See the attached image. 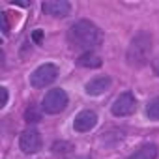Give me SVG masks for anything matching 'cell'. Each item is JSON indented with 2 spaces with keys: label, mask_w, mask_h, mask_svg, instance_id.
<instances>
[{
  "label": "cell",
  "mask_w": 159,
  "mask_h": 159,
  "mask_svg": "<svg viewBox=\"0 0 159 159\" xmlns=\"http://www.w3.org/2000/svg\"><path fill=\"white\" fill-rule=\"evenodd\" d=\"M41 10H43V13H47L51 17L62 19L71 13V4L67 0H47V2L41 4Z\"/></svg>",
  "instance_id": "8"
},
{
  "label": "cell",
  "mask_w": 159,
  "mask_h": 159,
  "mask_svg": "<svg viewBox=\"0 0 159 159\" xmlns=\"http://www.w3.org/2000/svg\"><path fill=\"white\" fill-rule=\"evenodd\" d=\"M111 84H112V81H111L109 75L94 77V79H90V81L84 84V92L88 96H101V94H105L111 88Z\"/></svg>",
  "instance_id": "9"
},
{
  "label": "cell",
  "mask_w": 159,
  "mask_h": 159,
  "mask_svg": "<svg viewBox=\"0 0 159 159\" xmlns=\"http://www.w3.org/2000/svg\"><path fill=\"white\" fill-rule=\"evenodd\" d=\"M2 32H4V36H8V32H10V25H8V13H2Z\"/></svg>",
  "instance_id": "14"
},
{
  "label": "cell",
  "mask_w": 159,
  "mask_h": 159,
  "mask_svg": "<svg viewBox=\"0 0 159 159\" xmlns=\"http://www.w3.org/2000/svg\"><path fill=\"white\" fill-rule=\"evenodd\" d=\"M25 120H26L28 124H30V122H32V124H36V122H39V120H41V112H39L34 105H30V107L25 111Z\"/></svg>",
  "instance_id": "13"
},
{
  "label": "cell",
  "mask_w": 159,
  "mask_h": 159,
  "mask_svg": "<svg viewBox=\"0 0 159 159\" xmlns=\"http://www.w3.org/2000/svg\"><path fill=\"white\" fill-rule=\"evenodd\" d=\"M96 125H98V114H96V111H92V109L81 111V112L75 116V120H73V129H75L77 133H88V131H92Z\"/></svg>",
  "instance_id": "7"
},
{
  "label": "cell",
  "mask_w": 159,
  "mask_h": 159,
  "mask_svg": "<svg viewBox=\"0 0 159 159\" xmlns=\"http://www.w3.org/2000/svg\"><path fill=\"white\" fill-rule=\"evenodd\" d=\"M69 105V98L66 94V90L62 88H52L45 94V98L41 99V111L45 114H60L62 111H66V107Z\"/></svg>",
  "instance_id": "3"
},
{
  "label": "cell",
  "mask_w": 159,
  "mask_h": 159,
  "mask_svg": "<svg viewBox=\"0 0 159 159\" xmlns=\"http://www.w3.org/2000/svg\"><path fill=\"white\" fill-rule=\"evenodd\" d=\"M146 114H148L150 120H159V96L148 101V105H146Z\"/></svg>",
  "instance_id": "12"
},
{
  "label": "cell",
  "mask_w": 159,
  "mask_h": 159,
  "mask_svg": "<svg viewBox=\"0 0 159 159\" xmlns=\"http://www.w3.org/2000/svg\"><path fill=\"white\" fill-rule=\"evenodd\" d=\"M32 38H34V41H36V43H41V38H43V32H41V30H36Z\"/></svg>",
  "instance_id": "16"
},
{
  "label": "cell",
  "mask_w": 159,
  "mask_h": 159,
  "mask_svg": "<svg viewBox=\"0 0 159 159\" xmlns=\"http://www.w3.org/2000/svg\"><path fill=\"white\" fill-rule=\"evenodd\" d=\"M157 157V146L153 142L142 144L139 150H135L127 159H155Z\"/></svg>",
  "instance_id": "10"
},
{
  "label": "cell",
  "mask_w": 159,
  "mask_h": 159,
  "mask_svg": "<svg viewBox=\"0 0 159 159\" xmlns=\"http://www.w3.org/2000/svg\"><path fill=\"white\" fill-rule=\"evenodd\" d=\"M152 47H153V38L150 32L146 30H140L139 34H135L131 38V43L127 47V52H125V60H127V66L131 67H144L148 62H150V56H152Z\"/></svg>",
  "instance_id": "2"
},
{
  "label": "cell",
  "mask_w": 159,
  "mask_h": 159,
  "mask_svg": "<svg viewBox=\"0 0 159 159\" xmlns=\"http://www.w3.org/2000/svg\"><path fill=\"white\" fill-rule=\"evenodd\" d=\"M56 79H58V67H56L54 64L47 62V64L38 66V67L30 73V84H32V88L39 90V88L51 86Z\"/></svg>",
  "instance_id": "4"
},
{
  "label": "cell",
  "mask_w": 159,
  "mask_h": 159,
  "mask_svg": "<svg viewBox=\"0 0 159 159\" xmlns=\"http://www.w3.org/2000/svg\"><path fill=\"white\" fill-rule=\"evenodd\" d=\"M137 111V99L133 96V92H124L120 94L114 103L111 105V112L116 116V118H124V116H129Z\"/></svg>",
  "instance_id": "5"
},
{
  "label": "cell",
  "mask_w": 159,
  "mask_h": 159,
  "mask_svg": "<svg viewBox=\"0 0 159 159\" xmlns=\"http://www.w3.org/2000/svg\"><path fill=\"white\" fill-rule=\"evenodd\" d=\"M43 146V140H41V135L39 131L36 129H26L21 133L19 137V148L23 150V153L30 155V153H38Z\"/></svg>",
  "instance_id": "6"
},
{
  "label": "cell",
  "mask_w": 159,
  "mask_h": 159,
  "mask_svg": "<svg viewBox=\"0 0 159 159\" xmlns=\"http://www.w3.org/2000/svg\"><path fill=\"white\" fill-rule=\"evenodd\" d=\"M67 39L71 43V47L75 49H84V52L96 49L101 45L103 41V32L99 30V26L88 19H79L75 21L69 30H67Z\"/></svg>",
  "instance_id": "1"
},
{
  "label": "cell",
  "mask_w": 159,
  "mask_h": 159,
  "mask_svg": "<svg viewBox=\"0 0 159 159\" xmlns=\"http://www.w3.org/2000/svg\"><path fill=\"white\" fill-rule=\"evenodd\" d=\"M0 90H2V107H6V105H8V99H10L8 88H6V86H2V88H0Z\"/></svg>",
  "instance_id": "15"
},
{
  "label": "cell",
  "mask_w": 159,
  "mask_h": 159,
  "mask_svg": "<svg viewBox=\"0 0 159 159\" xmlns=\"http://www.w3.org/2000/svg\"><path fill=\"white\" fill-rule=\"evenodd\" d=\"M77 64L81 67H90V69H96V67H101V58L94 52V51H88V52H83L81 56L77 58Z\"/></svg>",
  "instance_id": "11"
},
{
  "label": "cell",
  "mask_w": 159,
  "mask_h": 159,
  "mask_svg": "<svg viewBox=\"0 0 159 159\" xmlns=\"http://www.w3.org/2000/svg\"><path fill=\"white\" fill-rule=\"evenodd\" d=\"M153 71L159 75V60H155V62H153Z\"/></svg>",
  "instance_id": "17"
}]
</instances>
